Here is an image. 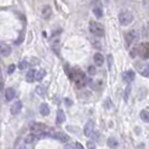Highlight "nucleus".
Instances as JSON below:
<instances>
[{
	"mask_svg": "<svg viewBox=\"0 0 149 149\" xmlns=\"http://www.w3.org/2000/svg\"><path fill=\"white\" fill-rule=\"evenodd\" d=\"M70 77H71V80L75 83V85H76L77 88H83V86L85 85V83H86L85 74L83 73L82 71L76 70V68H72V70H71Z\"/></svg>",
	"mask_w": 149,
	"mask_h": 149,
	"instance_id": "f257e3e1",
	"label": "nucleus"
},
{
	"mask_svg": "<svg viewBox=\"0 0 149 149\" xmlns=\"http://www.w3.org/2000/svg\"><path fill=\"white\" fill-rule=\"evenodd\" d=\"M89 30L92 35H94L97 37H102L104 35V28H103V26L97 22H90Z\"/></svg>",
	"mask_w": 149,
	"mask_h": 149,
	"instance_id": "f03ea898",
	"label": "nucleus"
},
{
	"mask_svg": "<svg viewBox=\"0 0 149 149\" xmlns=\"http://www.w3.org/2000/svg\"><path fill=\"white\" fill-rule=\"evenodd\" d=\"M134 20V16L130 11H121L119 14V22L122 26H128Z\"/></svg>",
	"mask_w": 149,
	"mask_h": 149,
	"instance_id": "7ed1b4c3",
	"label": "nucleus"
},
{
	"mask_svg": "<svg viewBox=\"0 0 149 149\" xmlns=\"http://www.w3.org/2000/svg\"><path fill=\"white\" fill-rule=\"evenodd\" d=\"M137 49L141 58H149V43H141Z\"/></svg>",
	"mask_w": 149,
	"mask_h": 149,
	"instance_id": "20e7f679",
	"label": "nucleus"
},
{
	"mask_svg": "<svg viewBox=\"0 0 149 149\" xmlns=\"http://www.w3.org/2000/svg\"><path fill=\"white\" fill-rule=\"evenodd\" d=\"M30 131H33V134H43L45 130L47 129V127L45 126L44 123H42V122H33L31 125H30Z\"/></svg>",
	"mask_w": 149,
	"mask_h": 149,
	"instance_id": "39448f33",
	"label": "nucleus"
},
{
	"mask_svg": "<svg viewBox=\"0 0 149 149\" xmlns=\"http://www.w3.org/2000/svg\"><path fill=\"white\" fill-rule=\"evenodd\" d=\"M48 136H51L52 138H55V139H57L62 142H66L70 140V137L63 131H51L48 134Z\"/></svg>",
	"mask_w": 149,
	"mask_h": 149,
	"instance_id": "423d86ee",
	"label": "nucleus"
},
{
	"mask_svg": "<svg viewBox=\"0 0 149 149\" xmlns=\"http://www.w3.org/2000/svg\"><path fill=\"white\" fill-rule=\"evenodd\" d=\"M138 33L137 31H134V30H130V31H128L127 34H126V36H125V39H126V45L127 46H130V45L134 43L137 39H138Z\"/></svg>",
	"mask_w": 149,
	"mask_h": 149,
	"instance_id": "0eeeda50",
	"label": "nucleus"
},
{
	"mask_svg": "<svg viewBox=\"0 0 149 149\" xmlns=\"http://www.w3.org/2000/svg\"><path fill=\"white\" fill-rule=\"evenodd\" d=\"M93 134H94V122L93 121H89L85 125V127H84V134L86 137H91Z\"/></svg>",
	"mask_w": 149,
	"mask_h": 149,
	"instance_id": "6e6552de",
	"label": "nucleus"
},
{
	"mask_svg": "<svg viewBox=\"0 0 149 149\" xmlns=\"http://www.w3.org/2000/svg\"><path fill=\"white\" fill-rule=\"evenodd\" d=\"M22 101H16L14 104L11 105V108H10V112H11V114H18L19 112H20V110H22Z\"/></svg>",
	"mask_w": 149,
	"mask_h": 149,
	"instance_id": "1a4fd4ad",
	"label": "nucleus"
},
{
	"mask_svg": "<svg viewBox=\"0 0 149 149\" xmlns=\"http://www.w3.org/2000/svg\"><path fill=\"white\" fill-rule=\"evenodd\" d=\"M93 61H94L95 65H97V66H102L103 63H104V56H103L101 53H95L94 56H93Z\"/></svg>",
	"mask_w": 149,
	"mask_h": 149,
	"instance_id": "9d476101",
	"label": "nucleus"
},
{
	"mask_svg": "<svg viewBox=\"0 0 149 149\" xmlns=\"http://www.w3.org/2000/svg\"><path fill=\"white\" fill-rule=\"evenodd\" d=\"M51 15H52V8L49 7L48 5L44 6L43 9H42V16H43V18L48 19V18L51 17Z\"/></svg>",
	"mask_w": 149,
	"mask_h": 149,
	"instance_id": "9b49d317",
	"label": "nucleus"
},
{
	"mask_svg": "<svg viewBox=\"0 0 149 149\" xmlns=\"http://www.w3.org/2000/svg\"><path fill=\"white\" fill-rule=\"evenodd\" d=\"M16 95V92H15V89H13V88H8L6 90V92H5V97H6V100L7 101H11Z\"/></svg>",
	"mask_w": 149,
	"mask_h": 149,
	"instance_id": "f8f14e48",
	"label": "nucleus"
},
{
	"mask_svg": "<svg viewBox=\"0 0 149 149\" xmlns=\"http://www.w3.org/2000/svg\"><path fill=\"white\" fill-rule=\"evenodd\" d=\"M0 53H1V55H2L3 57L9 56V55H10V53H11V48H10V46H9V45H6V44H2L1 45Z\"/></svg>",
	"mask_w": 149,
	"mask_h": 149,
	"instance_id": "ddd939ff",
	"label": "nucleus"
},
{
	"mask_svg": "<svg viewBox=\"0 0 149 149\" xmlns=\"http://www.w3.org/2000/svg\"><path fill=\"white\" fill-rule=\"evenodd\" d=\"M123 80L128 83L132 82V81L134 80V71H127V72L123 74Z\"/></svg>",
	"mask_w": 149,
	"mask_h": 149,
	"instance_id": "4468645a",
	"label": "nucleus"
},
{
	"mask_svg": "<svg viewBox=\"0 0 149 149\" xmlns=\"http://www.w3.org/2000/svg\"><path fill=\"white\" fill-rule=\"evenodd\" d=\"M66 120V117H65V113H64V111L63 110H58L57 111V114H56V122L58 123V125H61V123H63L64 121Z\"/></svg>",
	"mask_w": 149,
	"mask_h": 149,
	"instance_id": "2eb2a0df",
	"label": "nucleus"
},
{
	"mask_svg": "<svg viewBox=\"0 0 149 149\" xmlns=\"http://www.w3.org/2000/svg\"><path fill=\"white\" fill-rule=\"evenodd\" d=\"M36 93L40 97H45L46 94H47V88L44 86V85H38L37 88H36Z\"/></svg>",
	"mask_w": 149,
	"mask_h": 149,
	"instance_id": "dca6fc26",
	"label": "nucleus"
},
{
	"mask_svg": "<svg viewBox=\"0 0 149 149\" xmlns=\"http://www.w3.org/2000/svg\"><path fill=\"white\" fill-rule=\"evenodd\" d=\"M34 80H36V72L34 70H29L27 72V75H26V81L27 82H34Z\"/></svg>",
	"mask_w": 149,
	"mask_h": 149,
	"instance_id": "f3484780",
	"label": "nucleus"
},
{
	"mask_svg": "<svg viewBox=\"0 0 149 149\" xmlns=\"http://www.w3.org/2000/svg\"><path fill=\"white\" fill-rule=\"evenodd\" d=\"M39 112L42 116H48L49 114V107L46 103H42L39 107Z\"/></svg>",
	"mask_w": 149,
	"mask_h": 149,
	"instance_id": "a211bd4d",
	"label": "nucleus"
},
{
	"mask_svg": "<svg viewBox=\"0 0 149 149\" xmlns=\"http://www.w3.org/2000/svg\"><path fill=\"white\" fill-rule=\"evenodd\" d=\"M25 140H22V138H17L14 145V149H25Z\"/></svg>",
	"mask_w": 149,
	"mask_h": 149,
	"instance_id": "6ab92c4d",
	"label": "nucleus"
},
{
	"mask_svg": "<svg viewBox=\"0 0 149 149\" xmlns=\"http://www.w3.org/2000/svg\"><path fill=\"white\" fill-rule=\"evenodd\" d=\"M108 146L111 149H116L118 146H119V142L116 138H109L108 139Z\"/></svg>",
	"mask_w": 149,
	"mask_h": 149,
	"instance_id": "aec40b11",
	"label": "nucleus"
},
{
	"mask_svg": "<svg viewBox=\"0 0 149 149\" xmlns=\"http://www.w3.org/2000/svg\"><path fill=\"white\" fill-rule=\"evenodd\" d=\"M93 13H94V15L97 18H101L102 15H103V11H102V8L100 7V6H97V7L93 8Z\"/></svg>",
	"mask_w": 149,
	"mask_h": 149,
	"instance_id": "412c9836",
	"label": "nucleus"
},
{
	"mask_svg": "<svg viewBox=\"0 0 149 149\" xmlns=\"http://www.w3.org/2000/svg\"><path fill=\"white\" fill-rule=\"evenodd\" d=\"M140 118L143 122H149V112L146 111V110H142L140 112Z\"/></svg>",
	"mask_w": 149,
	"mask_h": 149,
	"instance_id": "4be33fe9",
	"label": "nucleus"
},
{
	"mask_svg": "<svg viewBox=\"0 0 149 149\" xmlns=\"http://www.w3.org/2000/svg\"><path fill=\"white\" fill-rule=\"evenodd\" d=\"M45 75H46V72H45L44 70H39L38 72H36V80L37 81H42L45 77Z\"/></svg>",
	"mask_w": 149,
	"mask_h": 149,
	"instance_id": "5701e85b",
	"label": "nucleus"
},
{
	"mask_svg": "<svg viewBox=\"0 0 149 149\" xmlns=\"http://www.w3.org/2000/svg\"><path fill=\"white\" fill-rule=\"evenodd\" d=\"M36 138H37V137H35V134H28V136L25 138V142H26V143H31Z\"/></svg>",
	"mask_w": 149,
	"mask_h": 149,
	"instance_id": "b1692460",
	"label": "nucleus"
},
{
	"mask_svg": "<svg viewBox=\"0 0 149 149\" xmlns=\"http://www.w3.org/2000/svg\"><path fill=\"white\" fill-rule=\"evenodd\" d=\"M53 49L56 52V54L60 53V42H58V40H55V42L53 43Z\"/></svg>",
	"mask_w": 149,
	"mask_h": 149,
	"instance_id": "393cba45",
	"label": "nucleus"
},
{
	"mask_svg": "<svg viewBox=\"0 0 149 149\" xmlns=\"http://www.w3.org/2000/svg\"><path fill=\"white\" fill-rule=\"evenodd\" d=\"M141 75H143L145 77H149V65L147 67H145L143 70H141Z\"/></svg>",
	"mask_w": 149,
	"mask_h": 149,
	"instance_id": "a878e982",
	"label": "nucleus"
},
{
	"mask_svg": "<svg viewBox=\"0 0 149 149\" xmlns=\"http://www.w3.org/2000/svg\"><path fill=\"white\" fill-rule=\"evenodd\" d=\"M19 68L20 70H24V68H27V66H28V63H27V61H22L20 63H19Z\"/></svg>",
	"mask_w": 149,
	"mask_h": 149,
	"instance_id": "bb28decb",
	"label": "nucleus"
},
{
	"mask_svg": "<svg viewBox=\"0 0 149 149\" xmlns=\"http://www.w3.org/2000/svg\"><path fill=\"white\" fill-rule=\"evenodd\" d=\"M15 65H14V64H11V65H9V66H8V70H7V72L8 73H9V74H11V73H13V72H14V71H15Z\"/></svg>",
	"mask_w": 149,
	"mask_h": 149,
	"instance_id": "cd10ccee",
	"label": "nucleus"
},
{
	"mask_svg": "<svg viewBox=\"0 0 149 149\" xmlns=\"http://www.w3.org/2000/svg\"><path fill=\"white\" fill-rule=\"evenodd\" d=\"M86 146H88V148L89 149H95V145H94V142L93 141H88Z\"/></svg>",
	"mask_w": 149,
	"mask_h": 149,
	"instance_id": "c85d7f7f",
	"label": "nucleus"
},
{
	"mask_svg": "<svg viewBox=\"0 0 149 149\" xmlns=\"http://www.w3.org/2000/svg\"><path fill=\"white\" fill-rule=\"evenodd\" d=\"M130 90H131V88H130V86H128L127 91L125 92V100H126V101H127L128 97H129V94H130Z\"/></svg>",
	"mask_w": 149,
	"mask_h": 149,
	"instance_id": "c756f323",
	"label": "nucleus"
},
{
	"mask_svg": "<svg viewBox=\"0 0 149 149\" xmlns=\"http://www.w3.org/2000/svg\"><path fill=\"white\" fill-rule=\"evenodd\" d=\"M64 149H76V146L75 145H71V143H68L65 146V148Z\"/></svg>",
	"mask_w": 149,
	"mask_h": 149,
	"instance_id": "7c9ffc66",
	"label": "nucleus"
},
{
	"mask_svg": "<svg viewBox=\"0 0 149 149\" xmlns=\"http://www.w3.org/2000/svg\"><path fill=\"white\" fill-rule=\"evenodd\" d=\"M89 73H90L91 75H93L94 73H95V68H94L93 66H90V67H89Z\"/></svg>",
	"mask_w": 149,
	"mask_h": 149,
	"instance_id": "2f4dec72",
	"label": "nucleus"
},
{
	"mask_svg": "<svg viewBox=\"0 0 149 149\" xmlns=\"http://www.w3.org/2000/svg\"><path fill=\"white\" fill-rule=\"evenodd\" d=\"M75 146H76V149H84L82 145H81V143H79V142H77V143H75Z\"/></svg>",
	"mask_w": 149,
	"mask_h": 149,
	"instance_id": "473e14b6",
	"label": "nucleus"
},
{
	"mask_svg": "<svg viewBox=\"0 0 149 149\" xmlns=\"http://www.w3.org/2000/svg\"><path fill=\"white\" fill-rule=\"evenodd\" d=\"M31 65H35V64H38V61L37 58H31Z\"/></svg>",
	"mask_w": 149,
	"mask_h": 149,
	"instance_id": "72a5a7b5",
	"label": "nucleus"
},
{
	"mask_svg": "<svg viewBox=\"0 0 149 149\" xmlns=\"http://www.w3.org/2000/svg\"><path fill=\"white\" fill-rule=\"evenodd\" d=\"M65 102H66V105L72 104V101H71V100H68V99H65Z\"/></svg>",
	"mask_w": 149,
	"mask_h": 149,
	"instance_id": "f704fd0d",
	"label": "nucleus"
}]
</instances>
